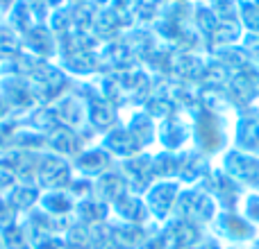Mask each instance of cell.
I'll use <instances>...</instances> for the list:
<instances>
[{"label":"cell","mask_w":259,"mask_h":249,"mask_svg":"<svg viewBox=\"0 0 259 249\" xmlns=\"http://www.w3.org/2000/svg\"><path fill=\"white\" fill-rule=\"evenodd\" d=\"M200 134H202V141L207 143V147H216V143H219V132H216V125L211 120V116H202Z\"/></svg>","instance_id":"1"}]
</instances>
